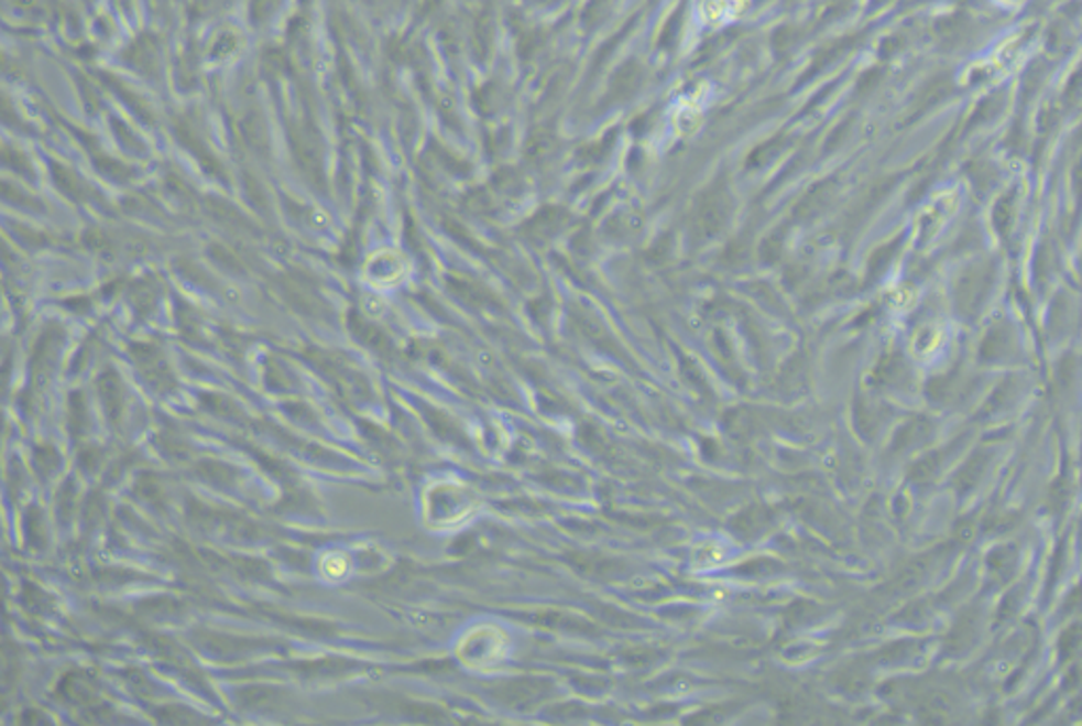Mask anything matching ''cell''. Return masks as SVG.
I'll return each mask as SVG.
<instances>
[{
    "label": "cell",
    "instance_id": "cell-2",
    "mask_svg": "<svg viewBox=\"0 0 1082 726\" xmlns=\"http://www.w3.org/2000/svg\"><path fill=\"white\" fill-rule=\"evenodd\" d=\"M753 0H698L696 22L709 30L732 26L748 11Z\"/></svg>",
    "mask_w": 1082,
    "mask_h": 726
},
{
    "label": "cell",
    "instance_id": "cell-1",
    "mask_svg": "<svg viewBox=\"0 0 1082 726\" xmlns=\"http://www.w3.org/2000/svg\"><path fill=\"white\" fill-rule=\"evenodd\" d=\"M711 94H713V89H709V85H700L691 94L681 96L673 105L670 121H673V128L677 130V134L691 136L702 126L704 112L711 102Z\"/></svg>",
    "mask_w": 1082,
    "mask_h": 726
}]
</instances>
